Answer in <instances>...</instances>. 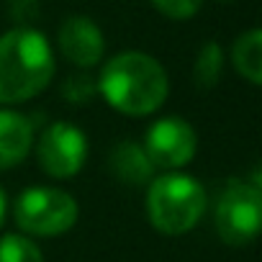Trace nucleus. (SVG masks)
Wrapping results in <instances>:
<instances>
[{
    "instance_id": "obj_10",
    "label": "nucleus",
    "mask_w": 262,
    "mask_h": 262,
    "mask_svg": "<svg viewBox=\"0 0 262 262\" xmlns=\"http://www.w3.org/2000/svg\"><path fill=\"white\" fill-rule=\"evenodd\" d=\"M108 167L113 172L116 180L126 183V185H144L152 183L155 178V165L147 157L144 147L137 142H121L111 149L108 155Z\"/></svg>"
},
{
    "instance_id": "obj_11",
    "label": "nucleus",
    "mask_w": 262,
    "mask_h": 262,
    "mask_svg": "<svg viewBox=\"0 0 262 262\" xmlns=\"http://www.w3.org/2000/svg\"><path fill=\"white\" fill-rule=\"evenodd\" d=\"M231 62H234V70L249 85L262 82V31L259 29H249L234 41Z\"/></svg>"
},
{
    "instance_id": "obj_7",
    "label": "nucleus",
    "mask_w": 262,
    "mask_h": 262,
    "mask_svg": "<svg viewBox=\"0 0 262 262\" xmlns=\"http://www.w3.org/2000/svg\"><path fill=\"white\" fill-rule=\"evenodd\" d=\"M142 147L155 167L180 170L188 162H193L198 152V137H195V128L185 118L167 116V118L155 121L147 128Z\"/></svg>"
},
{
    "instance_id": "obj_18",
    "label": "nucleus",
    "mask_w": 262,
    "mask_h": 262,
    "mask_svg": "<svg viewBox=\"0 0 262 262\" xmlns=\"http://www.w3.org/2000/svg\"><path fill=\"white\" fill-rule=\"evenodd\" d=\"M221 3H234V0H221Z\"/></svg>"
},
{
    "instance_id": "obj_3",
    "label": "nucleus",
    "mask_w": 262,
    "mask_h": 262,
    "mask_svg": "<svg viewBox=\"0 0 262 262\" xmlns=\"http://www.w3.org/2000/svg\"><path fill=\"white\" fill-rule=\"evenodd\" d=\"M206 211L203 185L178 170L152 178L147 190V213L157 231L167 236L188 234Z\"/></svg>"
},
{
    "instance_id": "obj_2",
    "label": "nucleus",
    "mask_w": 262,
    "mask_h": 262,
    "mask_svg": "<svg viewBox=\"0 0 262 262\" xmlns=\"http://www.w3.org/2000/svg\"><path fill=\"white\" fill-rule=\"evenodd\" d=\"M54 77V49L31 26L0 36V103L13 105L36 98Z\"/></svg>"
},
{
    "instance_id": "obj_6",
    "label": "nucleus",
    "mask_w": 262,
    "mask_h": 262,
    "mask_svg": "<svg viewBox=\"0 0 262 262\" xmlns=\"http://www.w3.org/2000/svg\"><path fill=\"white\" fill-rule=\"evenodd\" d=\"M36 160L49 178L57 180L75 178L88 160V139L82 128H77L70 121L49 123L39 137Z\"/></svg>"
},
{
    "instance_id": "obj_14",
    "label": "nucleus",
    "mask_w": 262,
    "mask_h": 262,
    "mask_svg": "<svg viewBox=\"0 0 262 262\" xmlns=\"http://www.w3.org/2000/svg\"><path fill=\"white\" fill-rule=\"evenodd\" d=\"M62 95L75 103V105H88L95 95H98V77L82 72V75H72L64 80L62 85Z\"/></svg>"
},
{
    "instance_id": "obj_4",
    "label": "nucleus",
    "mask_w": 262,
    "mask_h": 262,
    "mask_svg": "<svg viewBox=\"0 0 262 262\" xmlns=\"http://www.w3.org/2000/svg\"><path fill=\"white\" fill-rule=\"evenodd\" d=\"M216 231L219 236L231 244L242 247L249 244L262 224V190L259 178L252 180H229L216 201Z\"/></svg>"
},
{
    "instance_id": "obj_5",
    "label": "nucleus",
    "mask_w": 262,
    "mask_h": 262,
    "mask_svg": "<svg viewBox=\"0 0 262 262\" xmlns=\"http://www.w3.org/2000/svg\"><path fill=\"white\" fill-rule=\"evenodd\" d=\"M77 201L59 188H29L16 198V224L34 236H59L77 221Z\"/></svg>"
},
{
    "instance_id": "obj_1",
    "label": "nucleus",
    "mask_w": 262,
    "mask_h": 262,
    "mask_svg": "<svg viewBox=\"0 0 262 262\" xmlns=\"http://www.w3.org/2000/svg\"><path fill=\"white\" fill-rule=\"evenodd\" d=\"M98 93L118 113L149 116L167 100L170 80L155 57L144 52H121L100 67Z\"/></svg>"
},
{
    "instance_id": "obj_8",
    "label": "nucleus",
    "mask_w": 262,
    "mask_h": 262,
    "mask_svg": "<svg viewBox=\"0 0 262 262\" xmlns=\"http://www.w3.org/2000/svg\"><path fill=\"white\" fill-rule=\"evenodd\" d=\"M59 52L67 62H72L80 70L98 67L105 54V39L98 24L88 16H70L62 21L57 34Z\"/></svg>"
},
{
    "instance_id": "obj_16",
    "label": "nucleus",
    "mask_w": 262,
    "mask_h": 262,
    "mask_svg": "<svg viewBox=\"0 0 262 262\" xmlns=\"http://www.w3.org/2000/svg\"><path fill=\"white\" fill-rule=\"evenodd\" d=\"M11 13L21 24H31L39 16V0H11Z\"/></svg>"
},
{
    "instance_id": "obj_17",
    "label": "nucleus",
    "mask_w": 262,
    "mask_h": 262,
    "mask_svg": "<svg viewBox=\"0 0 262 262\" xmlns=\"http://www.w3.org/2000/svg\"><path fill=\"white\" fill-rule=\"evenodd\" d=\"M6 211H8V198H6L3 188H0V224H3V219H6Z\"/></svg>"
},
{
    "instance_id": "obj_9",
    "label": "nucleus",
    "mask_w": 262,
    "mask_h": 262,
    "mask_svg": "<svg viewBox=\"0 0 262 262\" xmlns=\"http://www.w3.org/2000/svg\"><path fill=\"white\" fill-rule=\"evenodd\" d=\"M34 149V123L29 116L0 108V170L18 167Z\"/></svg>"
},
{
    "instance_id": "obj_12",
    "label": "nucleus",
    "mask_w": 262,
    "mask_h": 262,
    "mask_svg": "<svg viewBox=\"0 0 262 262\" xmlns=\"http://www.w3.org/2000/svg\"><path fill=\"white\" fill-rule=\"evenodd\" d=\"M224 72V49L219 41H206L198 54H195V64H193V80L201 90H211L219 85Z\"/></svg>"
},
{
    "instance_id": "obj_13",
    "label": "nucleus",
    "mask_w": 262,
    "mask_h": 262,
    "mask_svg": "<svg viewBox=\"0 0 262 262\" xmlns=\"http://www.w3.org/2000/svg\"><path fill=\"white\" fill-rule=\"evenodd\" d=\"M0 262H44L41 249L24 234L0 236Z\"/></svg>"
},
{
    "instance_id": "obj_15",
    "label": "nucleus",
    "mask_w": 262,
    "mask_h": 262,
    "mask_svg": "<svg viewBox=\"0 0 262 262\" xmlns=\"http://www.w3.org/2000/svg\"><path fill=\"white\" fill-rule=\"evenodd\" d=\"M152 6L170 21H188L201 11L203 0H152Z\"/></svg>"
}]
</instances>
